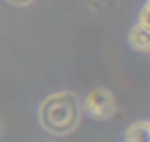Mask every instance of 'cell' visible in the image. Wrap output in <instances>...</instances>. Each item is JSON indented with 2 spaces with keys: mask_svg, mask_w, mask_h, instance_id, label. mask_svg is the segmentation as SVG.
<instances>
[{
  "mask_svg": "<svg viewBox=\"0 0 150 142\" xmlns=\"http://www.w3.org/2000/svg\"><path fill=\"white\" fill-rule=\"evenodd\" d=\"M80 119V103L72 93H56L39 107L41 126L56 136H64L76 128Z\"/></svg>",
  "mask_w": 150,
  "mask_h": 142,
  "instance_id": "obj_1",
  "label": "cell"
},
{
  "mask_svg": "<svg viewBox=\"0 0 150 142\" xmlns=\"http://www.w3.org/2000/svg\"><path fill=\"white\" fill-rule=\"evenodd\" d=\"M11 4H17V6H25V4H29V2H33V0H8Z\"/></svg>",
  "mask_w": 150,
  "mask_h": 142,
  "instance_id": "obj_5",
  "label": "cell"
},
{
  "mask_svg": "<svg viewBox=\"0 0 150 142\" xmlns=\"http://www.w3.org/2000/svg\"><path fill=\"white\" fill-rule=\"evenodd\" d=\"M129 45L142 54L148 52L150 48V25H148V2H144L138 21L134 23L132 31H129Z\"/></svg>",
  "mask_w": 150,
  "mask_h": 142,
  "instance_id": "obj_3",
  "label": "cell"
},
{
  "mask_svg": "<svg viewBox=\"0 0 150 142\" xmlns=\"http://www.w3.org/2000/svg\"><path fill=\"white\" fill-rule=\"evenodd\" d=\"M84 111L95 119H109L115 111V99L107 89H93L84 99Z\"/></svg>",
  "mask_w": 150,
  "mask_h": 142,
  "instance_id": "obj_2",
  "label": "cell"
},
{
  "mask_svg": "<svg viewBox=\"0 0 150 142\" xmlns=\"http://www.w3.org/2000/svg\"><path fill=\"white\" fill-rule=\"evenodd\" d=\"M123 142H150V126L146 119L134 121L123 134Z\"/></svg>",
  "mask_w": 150,
  "mask_h": 142,
  "instance_id": "obj_4",
  "label": "cell"
}]
</instances>
